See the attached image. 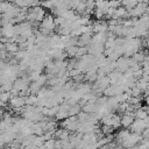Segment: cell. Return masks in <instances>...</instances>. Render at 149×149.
<instances>
[{"instance_id":"11","label":"cell","mask_w":149,"mask_h":149,"mask_svg":"<svg viewBox=\"0 0 149 149\" xmlns=\"http://www.w3.org/2000/svg\"><path fill=\"white\" fill-rule=\"evenodd\" d=\"M81 111V107L79 106V104L77 102V104H74V105H71L70 107H69V116H76L79 112Z\"/></svg>"},{"instance_id":"25","label":"cell","mask_w":149,"mask_h":149,"mask_svg":"<svg viewBox=\"0 0 149 149\" xmlns=\"http://www.w3.org/2000/svg\"><path fill=\"white\" fill-rule=\"evenodd\" d=\"M132 93H130V97H142V91L140 88H137L136 86H133L130 88Z\"/></svg>"},{"instance_id":"18","label":"cell","mask_w":149,"mask_h":149,"mask_svg":"<svg viewBox=\"0 0 149 149\" xmlns=\"http://www.w3.org/2000/svg\"><path fill=\"white\" fill-rule=\"evenodd\" d=\"M12 5H13L12 2H9V1H7V0H2V1L0 2V13L7 12V10L10 8Z\"/></svg>"},{"instance_id":"8","label":"cell","mask_w":149,"mask_h":149,"mask_svg":"<svg viewBox=\"0 0 149 149\" xmlns=\"http://www.w3.org/2000/svg\"><path fill=\"white\" fill-rule=\"evenodd\" d=\"M107 21H95L93 24H92V31L94 33H104V31H107Z\"/></svg>"},{"instance_id":"23","label":"cell","mask_w":149,"mask_h":149,"mask_svg":"<svg viewBox=\"0 0 149 149\" xmlns=\"http://www.w3.org/2000/svg\"><path fill=\"white\" fill-rule=\"evenodd\" d=\"M40 74H41V71H30L29 76H28L29 81H36L37 78L40 77Z\"/></svg>"},{"instance_id":"34","label":"cell","mask_w":149,"mask_h":149,"mask_svg":"<svg viewBox=\"0 0 149 149\" xmlns=\"http://www.w3.org/2000/svg\"><path fill=\"white\" fill-rule=\"evenodd\" d=\"M36 1H41V0H36Z\"/></svg>"},{"instance_id":"6","label":"cell","mask_w":149,"mask_h":149,"mask_svg":"<svg viewBox=\"0 0 149 149\" xmlns=\"http://www.w3.org/2000/svg\"><path fill=\"white\" fill-rule=\"evenodd\" d=\"M26 104H24V98L23 97H20V95H15V97H12L9 99V106L12 109H19L21 107H23Z\"/></svg>"},{"instance_id":"4","label":"cell","mask_w":149,"mask_h":149,"mask_svg":"<svg viewBox=\"0 0 149 149\" xmlns=\"http://www.w3.org/2000/svg\"><path fill=\"white\" fill-rule=\"evenodd\" d=\"M128 58L129 57H119L116 61H115V70L123 73L127 69H129V65H128Z\"/></svg>"},{"instance_id":"29","label":"cell","mask_w":149,"mask_h":149,"mask_svg":"<svg viewBox=\"0 0 149 149\" xmlns=\"http://www.w3.org/2000/svg\"><path fill=\"white\" fill-rule=\"evenodd\" d=\"M26 43H27V48L34 45V44H35V35H31L30 37H28V38L26 40Z\"/></svg>"},{"instance_id":"17","label":"cell","mask_w":149,"mask_h":149,"mask_svg":"<svg viewBox=\"0 0 149 149\" xmlns=\"http://www.w3.org/2000/svg\"><path fill=\"white\" fill-rule=\"evenodd\" d=\"M37 101V95L36 94H29L28 97L24 98V104L26 105H35Z\"/></svg>"},{"instance_id":"32","label":"cell","mask_w":149,"mask_h":149,"mask_svg":"<svg viewBox=\"0 0 149 149\" xmlns=\"http://www.w3.org/2000/svg\"><path fill=\"white\" fill-rule=\"evenodd\" d=\"M139 1H141V2H147L148 0H139Z\"/></svg>"},{"instance_id":"16","label":"cell","mask_w":149,"mask_h":149,"mask_svg":"<svg viewBox=\"0 0 149 149\" xmlns=\"http://www.w3.org/2000/svg\"><path fill=\"white\" fill-rule=\"evenodd\" d=\"M105 97H113L115 95V90H114V85H108L104 91H102Z\"/></svg>"},{"instance_id":"33","label":"cell","mask_w":149,"mask_h":149,"mask_svg":"<svg viewBox=\"0 0 149 149\" xmlns=\"http://www.w3.org/2000/svg\"><path fill=\"white\" fill-rule=\"evenodd\" d=\"M5 149H12V148H10V147H9V146H8V147H6V148H5Z\"/></svg>"},{"instance_id":"31","label":"cell","mask_w":149,"mask_h":149,"mask_svg":"<svg viewBox=\"0 0 149 149\" xmlns=\"http://www.w3.org/2000/svg\"><path fill=\"white\" fill-rule=\"evenodd\" d=\"M1 49H3V43H2V42H0V50H1Z\"/></svg>"},{"instance_id":"27","label":"cell","mask_w":149,"mask_h":149,"mask_svg":"<svg viewBox=\"0 0 149 149\" xmlns=\"http://www.w3.org/2000/svg\"><path fill=\"white\" fill-rule=\"evenodd\" d=\"M14 55V58H16L17 61H21L24 56H26V50H17L15 54H13Z\"/></svg>"},{"instance_id":"13","label":"cell","mask_w":149,"mask_h":149,"mask_svg":"<svg viewBox=\"0 0 149 149\" xmlns=\"http://www.w3.org/2000/svg\"><path fill=\"white\" fill-rule=\"evenodd\" d=\"M12 88H13V83L10 80H6V81L1 83V85H0V92H3V91L9 92Z\"/></svg>"},{"instance_id":"24","label":"cell","mask_w":149,"mask_h":149,"mask_svg":"<svg viewBox=\"0 0 149 149\" xmlns=\"http://www.w3.org/2000/svg\"><path fill=\"white\" fill-rule=\"evenodd\" d=\"M85 54H87V47H78L77 49V54H76V57L79 58L81 56H84Z\"/></svg>"},{"instance_id":"1","label":"cell","mask_w":149,"mask_h":149,"mask_svg":"<svg viewBox=\"0 0 149 149\" xmlns=\"http://www.w3.org/2000/svg\"><path fill=\"white\" fill-rule=\"evenodd\" d=\"M45 15V10L41 7V6H35V7H30L28 8V13H27V20L29 22L36 21V22H41L42 19Z\"/></svg>"},{"instance_id":"5","label":"cell","mask_w":149,"mask_h":149,"mask_svg":"<svg viewBox=\"0 0 149 149\" xmlns=\"http://www.w3.org/2000/svg\"><path fill=\"white\" fill-rule=\"evenodd\" d=\"M134 112H125L123 115L120 118V126L125 127V128H128L132 122L134 121Z\"/></svg>"},{"instance_id":"2","label":"cell","mask_w":149,"mask_h":149,"mask_svg":"<svg viewBox=\"0 0 149 149\" xmlns=\"http://www.w3.org/2000/svg\"><path fill=\"white\" fill-rule=\"evenodd\" d=\"M128 12V16L130 17H140L142 16L143 14H146L148 12V6H147V2H141L139 1L132 9L127 10Z\"/></svg>"},{"instance_id":"14","label":"cell","mask_w":149,"mask_h":149,"mask_svg":"<svg viewBox=\"0 0 149 149\" xmlns=\"http://www.w3.org/2000/svg\"><path fill=\"white\" fill-rule=\"evenodd\" d=\"M129 135V130H127V129H123V130H120L119 133H118V135H116V140H118V142L119 143H122L125 140H126V137Z\"/></svg>"},{"instance_id":"22","label":"cell","mask_w":149,"mask_h":149,"mask_svg":"<svg viewBox=\"0 0 149 149\" xmlns=\"http://www.w3.org/2000/svg\"><path fill=\"white\" fill-rule=\"evenodd\" d=\"M12 98V94H10V92H0V101H2V102H8L9 101V99Z\"/></svg>"},{"instance_id":"3","label":"cell","mask_w":149,"mask_h":149,"mask_svg":"<svg viewBox=\"0 0 149 149\" xmlns=\"http://www.w3.org/2000/svg\"><path fill=\"white\" fill-rule=\"evenodd\" d=\"M148 121H149L148 116L144 118V119H134V121H133L132 125L129 126L132 133L141 134V132H142L144 128H148V127H149V122H148Z\"/></svg>"},{"instance_id":"20","label":"cell","mask_w":149,"mask_h":149,"mask_svg":"<svg viewBox=\"0 0 149 149\" xmlns=\"http://www.w3.org/2000/svg\"><path fill=\"white\" fill-rule=\"evenodd\" d=\"M68 116H69V112L68 111H64V109H59V108H58V112L55 115V118L57 120H63V119H65Z\"/></svg>"},{"instance_id":"19","label":"cell","mask_w":149,"mask_h":149,"mask_svg":"<svg viewBox=\"0 0 149 149\" xmlns=\"http://www.w3.org/2000/svg\"><path fill=\"white\" fill-rule=\"evenodd\" d=\"M41 87H42V86H40L36 81L29 83V86H28V88H29V91H30V94H36V93H37V91H38Z\"/></svg>"},{"instance_id":"26","label":"cell","mask_w":149,"mask_h":149,"mask_svg":"<svg viewBox=\"0 0 149 149\" xmlns=\"http://www.w3.org/2000/svg\"><path fill=\"white\" fill-rule=\"evenodd\" d=\"M47 80H48V78H47V76H45V74H40V77L37 78L36 83H37L40 86H43V85H45V84H47Z\"/></svg>"},{"instance_id":"15","label":"cell","mask_w":149,"mask_h":149,"mask_svg":"<svg viewBox=\"0 0 149 149\" xmlns=\"http://www.w3.org/2000/svg\"><path fill=\"white\" fill-rule=\"evenodd\" d=\"M77 49H78V45H71V47L65 48V52H66V55L70 56V57H76Z\"/></svg>"},{"instance_id":"7","label":"cell","mask_w":149,"mask_h":149,"mask_svg":"<svg viewBox=\"0 0 149 149\" xmlns=\"http://www.w3.org/2000/svg\"><path fill=\"white\" fill-rule=\"evenodd\" d=\"M0 29H1V36L7 37V38H10L14 36V24L13 23L8 22L5 26L0 27Z\"/></svg>"},{"instance_id":"35","label":"cell","mask_w":149,"mask_h":149,"mask_svg":"<svg viewBox=\"0 0 149 149\" xmlns=\"http://www.w3.org/2000/svg\"><path fill=\"white\" fill-rule=\"evenodd\" d=\"M7 1H8V0H7Z\"/></svg>"},{"instance_id":"28","label":"cell","mask_w":149,"mask_h":149,"mask_svg":"<svg viewBox=\"0 0 149 149\" xmlns=\"http://www.w3.org/2000/svg\"><path fill=\"white\" fill-rule=\"evenodd\" d=\"M108 6L112 8H118L121 6V0H108Z\"/></svg>"},{"instance_id":"9","label":"cell","mask_w":149,"mask_h":149,"mask_svg":"<svg viewBox=\"0 0 149 149\" xmlns=\"http://www.w3.org/2000/svg\"><path fill=\"white\" fill-rule=\"evenodd\" d=\"M127 16H128V12H127V9H126L123 6H120V7L115 8L114 14L112 15V17H111V19L119 20V19H125V17H127Z\"/></svg>"},{"instance_id":"12","label":"cell","mask_w":149,"mask_h":149,"mask_svg":"<svg viewBox=\"0 0 149 149\" xmlns=\"http://www.w3.org/2000/svg\"><path fill=\"white\" fill-rule=\"evenodd\" d=\"M137 2H139V0H121V5H122L127 10L132 9Z\"/></svg>"},{"instance_id":"21","label":"cell","mask_w":149,"mask_h":149,"mask_svg":"<svg viewBox=\"0 0 149 149\" xmlns=\"http://www.w3.org/2000/svg\"><path fill=\"white\" fill-rule=\"evenodd\" d=\"M40 5L43 9H52L54 8V5H52L51 0H41Z\"/></svg>"},{"instance_id":"30","label":"cell","mask_w":149,"mask_h":149,"mask_svg":"<svg viewBox=\"0 0 149 149\" xmlns=\"http://www.w3.org/2000/svg\"><path fill=\"white\" fill-rule=\"evenodd\" d=\"M94 16H95V19H98V20H100L102 16H104V14H102V12L101 10H99V9H94Z\"/></svg>"},{"instance_id":"10","label":"cell","mask_w":149,"mask_h":149,"mask_svg":"<svg viewBox=\"0 0 149 149\" xmlns=\"http://www.w3.org/2000/svg\"><path fill=\"white\" fill-rule=\"evenodd\" d=\"M3 48L9 54H15L17 50H19V44L15 43V42H7L3 44Z\"/></svg>"}]
</instances>
